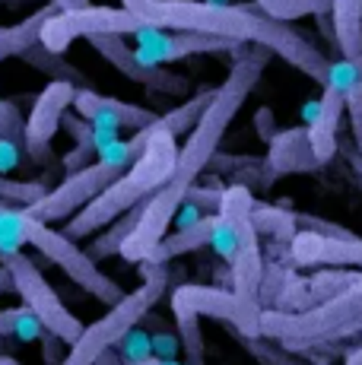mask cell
<instances>
[{"label":"cell","mask_w":362,"mask_h":365,"mask_svg":"<svg viewBox=\"0 0 362 365\" xmlns=\"http://www.w3.org/2000/svg\"><path fill=\"white\" fill-rule=\"evenodd\" d=\"M178 137L172 130H165L162 118L150 128V143H146L143 156L137 159L115 185L108 187L105 194H99L93 203H89L83 213H76L71 222L64 226V235L80 242V238H89L95 229L115 222L118 216H128L130 210L143 207L152 194H159L165 187V181L172 178L178 163Z\"/></svg>","instance_id":"2"},{"label":"cell","mask_w":362,"mask_h":365,"mask_svg":"<svg viewBox=\"0 0 362 365\" xmlns=\"http://www.w3.org/2000/svg\"><path fill=\"white\" fill-rule=\"evenodd\" d=\"M58 13H64V10H61L54 0H48L45 6H38L32 16L23 19V23L0 29V61H6V58H23L26 51H32L36 45H41V32H45V26L51 23Z\"/></svg>","instance_id":"19"},{"label":"cell","mask_w":362,"mask_h":365,"mask_svg":"<svg viewBox=\"0 0 362 365\" xmlns=\"http://www.w3.org/2000/svg\"><path fill=\"white\" fill-rule=\"evenodd\" d=\"M0 4H6V6H23V4H32V0H0Z\"/></svg>","instance_id":"43"},{"label":"cell","mask_w":362,"mask_h":365,"mask_svg":"<svg viewBox=\"0 0 362 365\" xmlns=\"http://www.w3.org/2000/svg\"><path fill=\"white\" fill-rule=\"evenodd\" d=\"M343 115H346V96L324 86V96H321V102H318V115H315V121L309 124L311 150H315V159L321 165H327L340 153L337 130H340V118Z\"/></svg>","instance_id":"18"},{"label":"cell","mask_w":362,"mask_h":365,"mask_svg":"<svg viewBox=\"0 0 362 365\" xmlns=\"http://www.w3.org/2000/svg\"><path fill=\"white\" fill-rule=\"evenodd\" d=\"M242 10L248 13V23H252V38L248 41L267 48L270 54H280L286 64H292L296 70H302L305 76H311L315 83L327 86V76H331L333 61L327 58L309 35L292 29V26L283 23V19H274L270 13H264L254 0L252 4H242Z\"/></svg>","instance_id":"10"},{"label":"cell","mask_w":362,"mask_h":365,"mask_svg":"<svg viewBox=\"0 0 362 365\" xmlns=\"http://www.w3.org/2000/svg\"><path fill=\"white\" fill-rule=\"evenodd\" d=\"M76 93L80 86L73 83H48L45 89L38 93L36 105H32V115L26 118V156H29L32 165H51L54 163V153H51V140L58 128L64 124V115L73 108Z\"/></svg>","instance_id":"11"},{"label":"cell","mask_w":362,"mask_h":365,"mask_svg":"<svg viewBox=\"0 0 362 365\" xmlns=\"http://www.w3.org/2000/svg\"><path fill=\"white\" fill-rule=\"evenodd\" d=\"M353 67H356V73H359V80H362V54H359L356 61H353Z\"/></svg>","instance_id":"45"},{"label":"cell","mask_w":362,"mask_h":365,"mask_svg":"<svg viewBox=\"0 0 362 365\" xmlns=\"http://www.w3.org/2000/svg\"><path fill=\"white\" fill-rule=\"evenodd\" d=\"M213 229H217V213L204 216L197 226H187V229H178L175 235H165L162 245L146 257L143 264H159V267H169V261L187 255V251H200L213 242Z\"/></svg>","instance_id":"20"},{"label":"cell","mask_w":362,"mask_h":365,"mask_svg":"<svg viewBox=\"0 0 362 365\" xmlns=\"http://www.w3.org/2000/svg\"><path fill=\"white\" fill-rule=\"evenodd\" d=\"M146 327H150V340H152V356L156 359H175L178 349H181V336L172 334L169 327L162 324V318H156V314H146Z\"/></svg>","instance_id":"27"},{"label":"cell","mask_w":362,"mask_h":365,"mask_svg":"<svg viewBox=\"0 0 362 365\" xmlns=\"http://www.w3.org/2000/svg\"><path fill=\"white\" fill-rule=\"evenodd\" d=\"M137 273H140V286L83 331V336L71 346V356H67L64 365H99L102 356L108 349H115L134 327H140L146 314L159 305V299L165 296V289L172 283V270L159 264H140Z\"/></svg>","instance_id":"6"},{"label":"cell","mask_w":362,"mask_h":365,"mask_svg":"<svg viewBox=\"0 0 362 365\" xmlns=\"http://www.w3.org/2000/svg\"><path fill=\"white\" fill-rule=\"evenodd\" d=\"M23 61L29 67H36V70H41V73H48L51 76V83L54 80H61V83H73V86H80V89H86L83 86V73L76 70L73 64H67L64 61V54H54V51H48L45 45H36L32 51H26L23 54Z\"/></svg>","instance_id":"24"},{"label":"cell","mask_w":362,"mask_h":365,"mask_svg":"<svg viewBox=\"0 0 362 365\" xmlns=\"http://www.w3.org/2000/svg\"><path fill=\"white\" fill-rule=\"evenodd\" d=\"M121 6L165 32H207L242 41L252 38V23L242 4L213 6L207 0H121Z\"/></svg>","instance_id":"7"},{"label":"cell","mask_w":362,"mask_h":365,"mask_svg":"<svg viewBox=\"0 0 362 365\" xmlns=\"http://www.w3.org/2000/svg\"><path fill=\"white\" fill-rule=\"evenodd\" d=\"M172 312H194V314H200V318L207 314V318L226 321V324L235 327V334H239L242 340H257V336H264L261 324L242 308L235 292L226 289V286L181 283L172 289Z\"/></svg>","instance_id":"12"},{"label":"cell","mask_w":362,"mask_h":365,"mask_svg":"<svg viewBox=\"0 0 362 365\" xmlns=\"http://www.w3.org/2000/svg\"><path fill=\"white\" fill-rule=\"evenodd\" d=\"M248 41L226 38V35H207V32H165V29H146L137 35V58L152 67L185 61L191 54H217V51H242Z\"/></svg>","instance_id":"13"},{"label":"cell","mask_w":362,"mask_h":365,"mask_svg":"<svg viewBox=\"0 0 362 365\" xmlns=\"http://www.w3.org/2000/svg\"><path fill=\"white\" fill-rule=\"evenodd\" d=\"M54 4L61 10H83V6H89V0H54Z\"/></svg>","instance_id":"39"},{"label":"cell","mask_w":362,"mask_h":365,"mask_svg":"<svg viewBox=\"0 0 362 365\" xmlns=\"http://www.w3.org/2000/svg\"><path fill=\"white\" fill-rule=\"evenodd\" d=\"M204 210L197 207V203H191V200H185V207L178 210V216H175V222H178V229H187V226H197L200 220H204Z\"/></svg>","instance_id":"36"},{"label":"cell","mask_w":362,"mask_h":365,"mask_svg":"<svg viewBox=\"0 0 362 365\" xmlns=\"http://www.w3.org/2000/svg\"><path fill=\"white\" fill-rule=\"evenodd\" d=\"M146 29H156L150 19L137 16L128 6H83V10H64L45 26L41 45L54 54H64L73 38H99V35H140Z\"/></svg>","instance_id":"9"},{"label":"cell","mask_w":362,"mask_h":365,"mask_svg":"<svg viewBox=\"0 0 362 365\" xmlns=\"http://www.w3.org/2000/svg\"><path fill=\"white\" fill-rule=\"evenodd\" d=\"M289 261L296 267H362L359 235H318L299 232L289 245Z\"/></svg>","instance_id":"15"},{"label":"cell","mask_w":362,"mask_h":365,"mask_svg":"<svg viewBox=\"0 0 362 365\" xmlns=\"http://www.w3.org/2000/svg\"><path fill=\"white\" fill-rule=\"evenodd\" d=\"M222 194H226V187H222V191H213V187H191V194H187V200H191V203H197V207L204 210L207 216H210V213H219Z\"/></svg>","instance_id":"33"},{"label":"cell","mask_w":362,"mask_h":365,"mask_svg":"<svg viewBox=\"0 0 362 365\" xmlns=\"http://www.w3.org/2000/svg\"><path fill=\"white\" fill-rule=\"evenodd\" d=\"M254 128H257V133H261L264 143H270V140L280 133V130H276V121H274V111H270L267 105L254 111Z\"/></svg>","instance_id":"35"},{"label":"cell","mask_w":362,"mask_h":365,"mask_svg":"<svg viewBox=\"0 0 362 365\" xmlns=\"http://www.w3.org/2000/svg\"><path fill=\"white\" fill-rule=\"evenodd\" d=\"M0 267L10 273L13 289L19 292L23 305L41 321V327H45V331H51V334H58L61 340H67L73 346V343L83 336L86 327H83L80 318H76L71 308L61 302V296L54 292V286L41 277V270L36 267V261H32V257H26L23 251H13V255H0Z\"/></svg>","instance_id":"8"},{"label":"cell","mask_w":362,"mask_h":365,"mask_svg":"<svg viewBox=\"0 0 362 365\" xmlns=\"http://www.w3.org/2000/svg\"><path fill=\"white\" fill-rule=\"evenodd\" d=\"M134 365H181V362H175V359H156V356H150V359L134 362Z\"/></svg>","instance_id":"40"},{"label":"cell","mask_w":362,"mask_h":365,"mask_svg":"<svg viewBox=\"0 0 362 365\" xmlns=\"http://www.w3.org/2000/svg\"><path fill=\"white\" fill-rule=\"evenodd\" d=\"M267 168L274 181L292 172H315V168H321V163L315 159V150H311L309 128H289V130L276 133L270 140Z\"/></svg>","instance_id":"17"},{"label":"cell","mask_w":362,"mask_h":365,"mask_svg":"<svg viewBox=\"0 0 362 365\" xmlns=\"http://www.w3.org/2000/svg\"><path fill=\"white\" fill-rule=\"evenodd\" d=\"M333 32H337L340 58L356 61L362 54V0H333Z\"/></svg>","instance_id":"21"},{"label":"cell","mask_w":362,"mask_h":365,"mask_svg":"<svg viewBox=\"0 0 362 365\" xmlns=\"http://www.w3.org/2000/svg\"><path fill=\"white\" fill-rule=\"evenodd\" d=\"M210 248L217 251V255H219L226 264H232L235 251H239V229H235L229 220H222L219 213H217V229H213V242H210Z\"/></svg>","instance_id":"30"},{"label":"cell","mask_w":362,"mask_h":365,"mask_svg":"<svg viewBox=\"0 0 362 365\" xmlns=\"http://www.w3.org/2000/svg\"><path fill=\"white\" fill-rule=\"evenodd\" d=\"M0 365H19V359H13V356H0Z\"/></svg>","instance_id":"44"},{"label":"cell","mask_w":362,"mask_h":365,"mask_svg":"<svg viewBox=\"0 0 362 365\" xmlns=\"http://www.w3.org/2000/svg\"><path fill=\"white\" fill-rule=\"evenodd\" d=\"M261 334L289 349L324 346V343H337L362 334V279L340 296L327 299L315 308H305V312L267 308L261 318Z\"/></svg>","instance_id":"5"},{"label":"cell","mask_w":362,"mask_h":365,"mask_svg":"<svg viewBox=\"0 0 362 365\" xmlns=\"http://www.w3.org/2000/svg\"><path fill=\"white\" fill-rule=\"evenodd\" d=\"M178 324V336H181V349H185L187 362L185 365H204L207 349H204V334H200V314L194 312H172Z\"/></svg>","instance_id":"26"},{"label":"cell","mask_w":362,"mask_h":365,"mask_svg":"<svg viewBox=\"0 0 362 365\" xmlns=\"http://www.w3.org/2000/svg\"><path fill=\"white\" fill-rule=\"evenodd\" d=\"M235 54H239V61H235V67L229 70V76L222 80V86H217V99L207 108V115L200 118L197 128L187 133L172 178L165 181L162 191L152 194L140 207V222H137V229L128 235V242L121 245L124 261L143 264L146 257L162 245V238L169 235V226L175 222L178 210L185 207L187 194H191L194 181L200 178L204 168H210L213 156H217V146L222 143V133L229 130V124L239 115L245 99L254 93L257 80H261L264 67H267V61H270V51L261 45L242 48V51H235Z\"/></svg>","instance_id":"1"},{"label":"cell","mask_w":362,"mask_h":365,"mask_svg":"<svg viewBox=\"0 0 362 365\" xmlns=\"http://www.w3.org/2000/svg\"><path fill=\"white\" fill-rule=\"evenodd\" d=\"M73 111L83 115L89 124L95 128H105V130H118L121 128H130V130H146L159 121L162 115L150 108H140V105H130V102H121V99H108V96H99L95 89H80L76 93V102H73Z\"/></svg>","instance_id":"16"},{"label":"cell","mask_w":362,"mask_h":365,"mask_svg":"<svg viewBox=\"0 0 362 365\" xmlns=\"http://www.w3.org/2000/svg\"><path fill=\"white\" fill-rule=\"evenodd\" d=\"M0 140H10L19 150H26V121L19 115L16 102H0Z\"/></svg>","instance_id":"29"},{"label":"cell","mask_w":362,"mask_h":365,"mask_svg":"<svg viewBox=\"0 0 362 365\" xmlns=\"http://www.w3.org/2000/svg\"><path fill=\"white\" fill-rule=\"evenodd\" d=\"M93 48L108 61L111 67L118 70L121 76H128L130 83L137 86H146L150 93L159 96H185L191 89V80L181 73H172L165 67H152L146 61L137 58V51L121 38V35H99V38H89Z\"/></svg>","instance_id":"14"},{"label":"cell","mask_w":362,"mask_h":365,"mask_svg":"<svg viewBox=\"0 0 362 365\" xmlns=\"http://www.w3.org/2000/svg\"><path fill=\"white\" fill-rule=\"evenodd\" d=\"M252 220H254V229L257 235H270L274 242L280 245H292V238L299 235V222H296V213L283 207H270V203H257L254 200V210H252Z\"/></svg>","instance_id":"22"},{"label":"cell","mask_w":362,"mask_h":365,"mask_svg":"<svg viewBox=\"0 0 362 365\" xmlns=\"http://www.w3.org/2000/svg\"><path fill=\"white\" fill-rule=\"evenodd\" d=\"M23 245H32L38 255H45L51 264H58L71 277V283L80 286L86 296H95L99 302H105L108 308H115L118 302L128 299L121 283L105 277L99 270V264L89 257V251H83L73 238H67L64 232L48 226V222L36 220L29 210L0 207V255H13Z\"/></svg>","instance_id":"3"},{"label":"cell","mask_w":362,"mask_h":365,"mask_svg":"<svg viewBox=\"0 0 362 365\" xmlns=\"http://www.w3.org/2000/svg\"><path fill=\"white\" fill-rule=\"evenodd\" d=\"M118 353H121L130 365L150 359V356H152V340H150V334H146L143 327H134V331H130L121 343H118Z\"/></svg>","instance_id":"31"},{"label":"cell","mask_w":362,"mask_h":365,"mask_svg":"<svg viewBox=\"0 0 362 365\" xmlns=\"http://www.w3.org/2000/svg\"><path fill=\"white\" fill-rule=\"evenodd\" d=\"M343 365H362V346H356L350 356L343 359Z\"/></svg>","instance_id":"41"},{"label":"cell","mask_w":362,"mask_h":365,"mask_svg":"<svg viewBox=\"0 0 362 365\" xmlns=\"http://www.w3.org/2000/svg\"><path fill=\"white\" fill-rule=\"evenodd\" d=\"M51 187L45 181H16L0 175V203H10L13 210H29L45 197Z\"/></svg>","instance_id":"25"},{"label":"cell","mask_w":362,"mask_h":365,"mask_svg":"<svg viewBox=\"0 0 362 365\" xmlns=\"http://www.w3.org/2000/svg\"><path fill=\"white\" fill-rule=\"evenodd\" d=\"M19 165H23V150L10 140H0V175H10Z\"/></svg>","instance_id":"34"},{"label":"cell","mask_w":362,"mask_h":365,"mask_svg":"<svg viewBox=\"0 0 362 365\" xmlns=\"http://www.w3.org/2000/svg\"><path fill=\"white\" fill-rule=\"evenodd\" d=\"M340 153H343V156H346V163L353 165V172H356L359 178H362V153H359L353 143H340Z\"/></svg>","instance_id":"37"},{"label":"cell","mask_w":362,"mask_h":365,"mask_svg":"<svg viewBox=\"0 0 362 365\" xmlns=\"http://www.w3.org/2000/svg\"><path fill=\"white\" fill-rule=\"evenodd\" d=\"M146 143H150V128L137 130L130 140H118V143L105 146L93 165L83 168V172L67 175V178L61 181V185H54L36 207H29V213L36 216V220L48 222V226L58 220L71 222L76 213H83L99 194H105L108 187L143 156Z\"/></svg>","instance_id":"4"},{"label":"cell","mask_w":362,"mask_h":365,"mask_svg":"<svg viewBox=\"0 0 362 365\" xmlns=\"http://www.w3.org/2000/svg\"><path fill=\"white\" fill-rule=\"evenodd\" d=\"M99 365H130V362L124 359V356L118 353V346H115V349H108V353L102 356V359H99Z\"/></svg>","instance_id":"38"},{"label":"cell","mask_w":362,"mask_h":365,"mask_svg":"<svg viewBox=\"0 0 362 365\" xmlns=\"http://www.w3.org/2000/svg\"><path fill=\"white\" fill-rule=\"evenodd\" d=\"M41 362H45V365H64L67 362V356H71V349H67V346H71V343H67V340H61V336L58 334H51V331H45V334H41Z\"/></svg>","instance_id":"32"},{"label":"cell","mask_w":362,"mask_h":365,"mask_svg":"<svg viewBox=\"0 0 362 365\" xmlns=\"http://www.w3.org/2000/svg\"><path fill=\"white\" fill-rule=\"evenodd\" d=\"M213 99H217V86L200 89L197 96H191L187 102H181L178 108L169 111V115H162L165 130H172L175 137H181V133H191V130L200 124V118L207 115V108L213 105Z\"/></svg>","instance_id":"23"},{"label":"cell","mask_w":362,"mask_h":365,"mask_svg":"<svg viewBox=\"0 0 362 365\" xmlns=\"http://www.w3.org/2000/svg\"><path fill=\"white\" fill-rule=\"evenodd\" d=\"M248 353L254 356V359H261L264 365H309L302 362L296 353H292L289 346H274V340H267V336H257V340H245Z\"/></svg>","instance_id":"28"},{"label":"cell","mask_w":362,"mask_h":365,"mask_svg":"<svg viewBox=\"0 0 362 365\" xmlns=\"http://www.w3.org/2000/svg\"><path fill=\"white\" fill-rule=\"evenodd\" d=\"M6 283H13V279H10V273H6V270H4V267H0V289H4V286H6Z\"/></svg>","instance_id":"42"}]
</instances>
